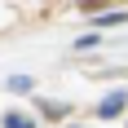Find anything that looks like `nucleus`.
Here are the masks:
<instances>
[{
    "label": "nucleus",
    "instance_id": "f257e3e1",
    "mask_svg": "<svg viewBox=\"0 0 128 128\" xmlns=\"http://www.w3.org/2000/svg\"><path fill=\"white\" fill-rule=\"evenodd\" d=\"M124 102H128V93H110V97H106V102L97 106V115H102V119H110V115H119V110H124Z\"/></svg>",
    "mask_w": 128,
    "mask_h": 128
},
{
    "label": "nucleus",
    "instance_id": "f03ea898",
    "mask_svg": "<svg viewBox=\"0 0 128 128\" xmlns=\"http://www.w3.org/2000/svg\"><path fill=\"white\" fill-rule=\"evenodd\" d=\"M4 128H36V119H31V115H18V110H13V115H4Z\"/></svg>",
    "mask_w": 128,
    "mask_h": 128
}]
</instances>
